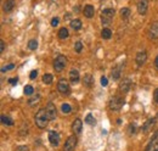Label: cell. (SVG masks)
Listing matches in <instances>:
<instances>
[{
	"label": "cell",
	"instance_id": "4316f807",
	"mask_svg": "<svg viewBox=\"0 0 158 151\" xmlns=\"http://www.w3.org/2000/svg\"><path fill=\"white\" fill-rule=\"evenodd\" d=\"M37 48H38V41H37L35 39H32V40L28 41V49H31V50H35Z\"/></svg>",
	"mask_w": 158,
	"mask_h": 151
},
{
	"label": "cell",
	"instance_id": "ffe728a7",
	"mask_svg": "<svg viewBox=\"0 0 158 151\" xmlns=\"http://www.w3.org/2000/svg\"><path fill=\"white\" fill-rule=\"evenodd\" d=\"M101 37H102V39H106V40L111 39V37H112V32H111V29H108V28H103V29L101 31Z\"/></svg>",
	"mask_w": 158,
	"mask_h": 151
},
{
	"label": "cell",
	"instance_id": "7a4b0ae2",
	"mask_svg": "<svg viewBox=\"0 0 158 151\" xmlns=\"http://www.w3.org/2000/svg\"><path fill=\"white\" fill-rule=\"evenodd\" d=\"M114 14H116L114 9H105L101 12V22H102V24H105V26L110 24L112 19H113V16H114Z\"/></svg>",
	"mask_w": 158,
	"mask_h": 151
},
{
	"label": "cell",
	"instance_id": "7c38bea8",
	"mask_svg": "<svg viewBox=\"0 0 158 151\" xmlns=\"http://www.w3.org/2000/svg\"><path fill=\"white\" fill-rule=\"evenodd\" d=\"M45 110H46V112H48V116H49V118H50L51 121L56 118V107H55V105H54L52 102H49Z\"/></svg>",
	"mask_w": 158,
	"mask_h": 151
},
{
	"label": "cell",
	"instance_id": "ab89813d",
	"mask_svg": "<svg viewBox=\"0 0 158 151\" xmlns=\"http://www.w3.org/2000/svg\"><path fill=\"white\" fill-rule=\"evenodd\" d=\"M5 50V43H4V40H0V51L2 53Z\"/></svg>",
	"mask_w": 158,
	"mask_h": 151
},
{
	"label": "cell",
	"instance_id": "30bf717a",
	"mask_svg": "<svg viewBox=\"0 0 158 151\" xmlns=\"http://www.w3.org/2000/svg\"><path fill=\"white\" fill-rule=\"evenodd\" d=\"M148 38L151 40H157L158 39V22H155L151 26V28L148 31Z\"/></svg>",
	"mask_w": 158,
	"mask_h": 151
},
{
	"label": "cell",
	"instance_id": "5b68a950",
	"mask_svg": "<svg viewBox=\"0 0 158 151\" xmlns=\"http://www.w3.org/2000/svg\"><path fill=\"white\" fill-rule=\"evenodd\" d=\"M57 90L63 95L69 94V84H68L67 79H64V78L60 79L59 83H57Z\"/></svg>",
	"mask_w": 158,
	"mask_h": 151
},
{
	"label": "cell",
	"instance_id": "836d02e7",
	"mask_svg": "<svg viewBox=\"0 0 158 151\" xmlns=\"http://www.w3.org/2000/svg\"><path fill=\"white\" fill-rule=\"evenodd\" d=\"M59 22H60L59 17H54V19H51V26L52 27H56V26H59Z\"/></svg>",
	"mask_w": 158,
	"mask_h": 151
},
{
	"label": "cell",
	"instance_id": "74e56055",
	"mask_svg": "<svg viewBox=\"0 0 158 151\" xmlns=\"http://www.w3.org/2000/svg\"><path fill=\"white\" fill-rule=\"evenodd\" d=\"M37 76H38V72H37V71H32L31 75H29V78H31V79H35Z\"/></svg>",
	"mask_w": 158,
	"mask_h": 151
},
{
	"label": "cell",
	"instance_id": "cb8c5ba5",
	"mask_svg": "<svg viewBox=\"0 0 158 151\" xmlns=\"http://www.w3.org/2000/svg\"><path fill=\"white\" fill-rule=\"evenodd\" d=\"M84 85L88 87V88H90L93 85V77H91V75L84 76Z\"/></svg>",
	"mask_w": 158,
	"mask_h": 151
},
{
	"label": "cell",
	"instance_id": "9c48e42d",
	"mask_svg": "<svg viewBox=\"0 0 158 151\" xmlns=\"http://www.w3.org/2000/svg\"><path fill=\"white\" fill-rule=\"evenodd\" d=\"M148 9V0H140L138 2V12L140 15H146Z\"/></svg>",
	"mask_w": 158,
	"mask_h": 151
},
{
	"label": "cell",
	"instance_id": "e575fe53",
	"mask_svg": "<svg viewBox=\"0 0 158 151\" xmlns=\"http://www.w3.org/2000/svg\"><path fill=\"white\" fill-rule=\"evenodd\" d=\"M135 131H136L135 124H130V126H129V131H128V132H129V134H130V135H131V134H134V133H135Z\"/></svg>",
	"mask_w": 158,
	"mask_h": 151
},
{
	"label": "cell",
	"instance_id": "44dd1931",
	"mask_svg": "<svg viewBox=\"0 0 158 151\" xmlns=\"http://www.w3.org/2000/svg\"><path fill=\"white\" fill-rule=\"evenodd\" d=\"M1 123L5 126H14V121L9 116H5V114L1 116Z\"/></svg>",
	"mask_w": 158,
	"mask_h": 151
},
{
	"label": "cell",
	"instance_id": "83f0119b",
	"mask_svg": "<svg viewBox=\"0 0 158 151\" xmlns=\"http://www.w3.org/2000/svg\"><path fill=\"white\" fill-rule=\"evenodd\" d=\"M43 82L45 84H51L52 83V75L48 73V75H44L43 76Z\"/></svg>",
	"mask_w": 158,
	"mask_h": 151
},
{
	"label": "cell",
	"instance_id": "ba28073f",
	"mask_svg": "<svg viewBox=\"0 0 158 151\" xmlns=\"http://www.w3.org/2000/svg\"><path fill=\"white\" fill-rule=\"evenodd\" d=\"M49 141H50V144L52 145V146H57L60 144V135L57 132H55V131H51V132H49Z\"/></svg>",
	"mask_w": 158,
	"mask_h": 151
},
{
	"label": "cell",
	"instance_id": "3957f363",
	"mask_svg": "<svg viewBox=\"0 0 158 151\" xmlns=\"http://www.w3.org/2000/svg\"><path fill=\"white\" fill-rule=\"evenodd\" d=\"M124 105V100L120 96H113L110 101V109L112 111H119Z\"/></svg>",
	"mask_w": 158,
	"mask_h": 151
},
{
	"label": "cell",
	"instance_id": "484cf974",
	"mask_svg": "<svg viewBox=\"0 0 158 151\" xmlns=\"http://www.w3.org/2000/svg\"><path fill=\"white\" fill-rule=\"evenodd\" d=\"M119 77H120V68H119V66H117L112 71V79L113 80H118Z\"/></svg>",
	"mask_w": 158,
	"mask_h": 151
},
{
	"label": "cell",
	"instance_id": "7402d4cb",
	"mask_svg": "<svg viewBox=\"0 0 158 151\" xmlns=\"http://www.w3.org/2000/svg\"><path fill=\"white\" fill-rule=\"evenodd\" d=\"M40 101V95L37 94L35 96H33V97H31L29 100H28V105L29 106H34V105H38Z\"/></svg>",
	"mask_w": 158,
	"mask_h": 151
},
{
	"label": "cell",
	"instance_id": "1f68e13d",
	"mask_svg": "<svg viewBox=\"0 0 158 151\" xmlns=\"http://www.w3.org/2000/svg\"><path fill=\"white\" fill-rule=\"evenodd\" d=\"M74 50H76V53H81V50H83V44H81V41H77L76 44H74Z\"/></svg>",
	"mask_w": 158,
	"mask_h": 151
},
{
	"label": "cell",
	"instance_id": "4fadbf2b",
	"mask_svg": "<svg viewBox=\"0 0 158 151\" xmlns=\"http://www.w3.org/2000/svg\"><path fill=\"white\" fill-rule=\"evenodd\" d=\"M83 14H84V16L88 17V19L94 17V15H95V9H94V6H93V5H85V6H84V10H83Z\"/></svg>",
	"mask_w": 158,
	"mask_h": 151
},
{
	"label": "cell",
	"instance_id": "8992f818",
	"mask_svg": "<svg viewBox=\"0 0 158 151\" xmlns=\"http://www.w3.org/2000/svg\"><path fill=\"white\" fill-rule=\"evenodd\" d=\"M76 145H77V138L74 135H72L66 140L64 146H63V151H74Z\"/></svg>",
	"mask_w": 158,
	"mask_h": 151
},
{
	"label": "cell",
	"instance_id": "9a60e30c",
	"mask_svg": "<svg viewBox=\"0 0 158 151\" xmlns=\"http://www.w3.org/2000/svg\"><path fill=\"white\" fill-rule=\"evenodd\" d=\"M81 128H83V122L79 118L74 119V122L72 123V131L74 132V134H79L81 132Z\"/></svg>",
	"mask_w": 158,
	"mask_h": 151
},
{
	"label": "cell",
	"instance_id": "e0dca14e",
	"mask_svg": "<svg viewBox=\"0 0 158 151\" xmlns=\"http://www.w3.org/2000/svg\"><path fill=\"white\" fill-rule=\"evenodd\" d=\"M14 7H15V0H6V1L4 2V6H2V9H4L5 12L12 11Z\"/></svg>",
	"mask_w": 158,
	"mask_h": 151
},
{
	"label": "cell",
	"instance_id": "4dcf8cb0",
	"mask_svg": "<svg viewBox=\"0 0 158 151\" xmlns=\"http://www.w3.org/2000/svg\"><path fill=\"white\" fill-rule=\"evenodd\" d=\"M23 92H24V94L26 95H32L33 94V92H34V89H33V87H32V85H26Z\"/></svg>",
	"mask_w": 158,
	"mask_h": 151
},
{
	"label": "cell",
	"instance_id": "f546056e",
	"mask_svg": "<svg viewBox=\"0 0 158 151\" xmlns=\"http://www.w3.org/2000/svg\"><path fill=\"white\" fill-rule=\"evenodd\" d=\"M61 111L63 113H69L72 111V107H71V105H68V104H62V106H61Z\"/></svg>",
	"mask_w": 158,
	"mask_h": 151
},
{
	"label": "cell",
	"instance_id": "d4e9b609",
	"mask_svg": "<svg viewBox=\"0 0 158 151\" xmlns=\"http://www.w3.org/2000/svg\"><path fill=\"white\" fill-rule=\"evenodd\" d=\"M69 36V33H68V29L66 28V27H63V28H61L59 31V38L60 39H66V38H68Z\"/></svg>",
	"mask_w": 158,
	"mask_h": 151
},
{
	"label": "cell",
	"instance_id": "277c9868",
	"mask_svg": "<svg viewBox=\"0 0 158 151\" xmlns=\"http://www.w3.org/2000/svg\"><path fill=\"white\" fill-rule=\"evenodd\" d=\"M66 63H67L66 56H63V55L57 56L55 58V62H54V68H55V71H56V72H61V71L64 68Z\"/></svg>",
	"mask_w": 158,
	"mask_h": 151
},
{
	"label": "cell",
	"instance_id": "b9f144b4",
	"mask_svg": "<svg viewBox=\"0 0 158 151\" xmlns=\"http://www.w3.org/2000/svg\"><path fill=\"white\" fill-rule=\"evenodd\" d=\"M155 63H156V67L158 68V56H157V58H156V62H155Z\"/></svg>",
	"mask_w": 158,
	"mask_h": 151
},
{
	"label": "cell",
	"instance_id": "2e32d148",
	"mask_svg": "<svg viewBox=\"0 0 158 151\" xmlns=\"http://www.w3.org/2000/svg\"><path fill=\"white\" fill-rule=\"evenodd\" d=\"M79 72L78 70H76V68H72L71 71H69V80L73 83V84H76V83H78L79 82Z\"/></svg>",
	"mask_w": 158,
	"mask_h": 151
},
{
	"label": "cell",
	"instance_id": "d590c367",
	"mask_svg": "<svg viewBox=\"0 0 158 151\" xmlns=\"http://www.w3.org/2000/svg\"><path fill=\"white\" fill-rule=\"evenodd\" d=\"M107 84H108V80H107V78H106L105 76H102V77H101V85L106 87Z\"/></svg>",
	"mask_w": 158,
	"mask_h": 151
},
{
	"label": "cell",
	"instance_id": "5bb4252c",
	"mask_svg": "<svg viewBox=\"0 0 158 151\" xmlns=\"http://www.w3.org/2000/svg\"><path fill=\"white\" fill-rule=\"evenodd\" d=\"M146 60H147V54H146V51H140V53H138L136 57H135V61H136L138 66H142V65L146 62Z\"/></svg>",
	"mask_w": 158,
	"mask_h": 151
},
{
	"label": "cell",
	"instance_id": "603a6c76",
	"mask_svg": "<svg viewBox=\"0 0 158 151\" xmlns=\"http://www.w3.org/2000/svg\"><path fill=\"white\" fill-rule=\"evenodd\" d=\"M85 123H88V124H90V126H95V124H96V121H95V118H94V116H93L91 113H88V114H86V117H85Z\"/></svg>",
	"mask_w": 158,
	"mask_h": 151
},
{
	"label": "cell",
	"instance_id": "52a82bcc",
	"mask_svg": "<svg viewBox=\"0 0 158 151\" xmlns=\"http://www.w3.org/2000/svg\"><path fill=\"white\" fill-rule=\"evenodd\" d=\"M145 151H158V131L155 132L152 139H151V141L146 146V150Z\"/></svg>",
	"mask_w": 158,
	"mask_h": 151
},
{
	"label": "cell",
	"instance_id": "f35d334b",
	"mask_svg": "<svg viewBox=\"0 0 158 151\" xmlns=\"http://www.w3.org/2000/svg\"><path fill=\"white\" fill-rule=\"evenodd\" d=\"M17 82H19V79H17V78H11V79H9V83H10V84H12V85H16V84H17Z\"/></svg>",
	"mask_w": 158,
	"mask_h": 151
},
{
	"label": "cell",
	"instance_id": "d6a6232c",
	"mask_svg": "<svg viewBox=\"0 0 158 151\" xmlns=\"http://www.w3.org/2000/svg\"><path fill=\"white\" fill-rule=\"evenodd\" d=\"M15 67V65L14 63H11V65H7V66H5V67H2L1 68V72H6V71H11L12 68Z\"/></svg>",
	"mask_w": 158,
	"mask_h": 151
},
{
	"label": "cell",
	"instance_id": "6da1fadb",
	"mask_svg": "<svg viewBox=\"0 0 158 151\" xmlns=\"http://www.w3.org/2000/svg\"><path fill=\"white\" fill-rule=\"evenodd\" d=\"M49 121H50V118L48 116L46 110L40 109L39 111L37 112V114H35V124H37V127H39L40 129H44L48 126Z\"/></svg>",
	"mask_w": 158,
	"mask_h": 151
},
{
	"label": "cell",
	"instance_id": "ac0fdd59",
	"mask_svg": "<svg viewBox=\"0 0 158 151\" xmlns=\"http://www.w3.org/2000/svg\"><path fill=\"white\" fill-rule=\"evenodd\" d=\"M155 121H156L155 118H150L148 121H146V123H145V124L142 126V132H143V133H147V132H148V131L151 129V127H152V126L155 124Z\"/></svg>",
	"mask_w": 158,
	"mask_h": 151
},
{
	"label": "cell",
	"instance_id": "8fae6325",
	"mask_svg": "<svg viewBox=\"0 0 158 151\" xmlns=\"http://www.w3.org/2000/svg\"><path fill=\"white\" fill-rule=\"evenodd\" d=\"M119 88H120V92H123V93L129 92V89L131 88V79H130V78H124V79L122 80Z\"/></svg>",
	"mask_w": 158,
	"mask_h": 151
},
{
	"label": "cell",
	"instance_id": "60d3db41",
	"mask_svg": "<svg viewBox=\"0 0 158 151\" xmlns=\"http://www.w3.org/2000/svg\"><path fill=\"white\" fill-rule=\"evenodd\" d=\"M153 97H155V101L158 104V88L155 90V93H153Z\"/></svg>",
	"mask_w": 158,
	"mask_h": 151
},
{
	"label": "cell",
	"instance_id": "8d00e7d4",
	"mask_svg": "<svg viewBox=\"0 0 158 151\" xmlns=\"http://www.w3.org/2000/svg\"><path fill=\"white\" fill-rule=\"evenodd\" d=\"M16 151H28V146H26V145H20Z\"/></svg>",
	"mask_w": 158,
	"mask_h": 151
},
{
	"label": "cell",
	"instance_id": "f1b7e54d",
	"mask_svg": "<svg viewBox=\"0 0 158 151\" xmlns=\"http://www.w3.org/2000/svg\"><path fill=\"white\" fill-rule=\"evenodd\" d=\"M129 15H130V10H129L128 7H123V9L120 10V16H122V19H127Z\"/></svg>",
	"mask_w": 158,
	"mask_h": 151
},
{
	"label": "cell",
	"instance_id": "d6986e66",
	"mask_svg": "<svg viewBox=\"0 0 158 151\" xmlns=\"http://www.w3.org/2000/svg\"><path fill=\"white\" fill-rule=\"evenodd\" d=\"M71 28H73L74 31H79L80 28H81V21L78 19H72L71 21Z\"/></svg>",
	"mask_w": 158,
	"mask_h": 151
}]
</instances>
